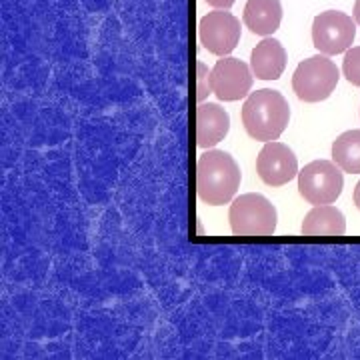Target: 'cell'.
Here are the masks:
<instances>
[{"label": "cell", "instance_id": "obj_1", "mask_svg": "<svg viewBox=\"0 0 360 360\" xmlns=\"http://www.w3.org/2000/svg\"><path fill=\"white\" fill-rule=\"evenodd\" d=\"M240 186V168L224 150H206L196 162V194L210 206L231 202Z\"/></svg>", "mask_w": 360, "mask_h": 360}, {"label": "cell", "instance_id": "obj_2", "mask_svg": "<svg viewBox=\"0 0 360 360\" xmlns=\"http://www.w3.org/2000/svg\"><path fill=\"white\" fill-rule=\"evenodd\" d=\"M290 120V106L278 90L252 92L243 106V124L255 141H276Z\"/></svg>", "mask_w": 360, "mask_h": 360}, {"label": "cell", "instance_id": "obj_3", "mask_svg": "<svg viewBox=\"0 0 360 360\" xmlns=\"http://www.w3.org/2000/svg\"><path fill=\"white\" fill-rule=\"evenodd\" d=\"M229 219L234 236H272L278 214L266 196L250 193L232 202Z\"/></svg>", "mask_w": 360, "mask_h": 360}, {"label": "cell", "instance_id": "obj_4", "mask_svg": "<svg viewBox=\"0 0 360 360\" xmlns=\"http://www.w3.org/2000/svg\"><path fill=\"white\" fill-rule=\"evenodd\" d=\"M338 78L340 75L335 63L326 54H316L296 66L292 90L304 103H321L335 92Z\"/></svg>", "mask_w": 360, "mask_h": 360}, {"label": "cell", "instance_id": "obj_5", "mask_svg": "<svg viewBox=\"0 0 360 360\" xmlns=\"http://www.w3.org/2000/svg\"><path fill=\"white\" fill-rule=\"evenodd\" d=\"M342 184V168L335 160H314L298 172V193L310 205H333Z\"/></svg>", "mask_w": 360, "mask_h": 360}, {"label": "cell", "instance_id": "obj_6", "mask_svg": "<svg viewBox=\"0 0 360 360\" xmlns=\"http://www.w3.org/2000/svg\"><path fill=\"white\" fill-rule=\"evenodd\" d=\"M356 39V20L338 11L321 13L312 22V42L326 56L347 52Z\"/></svg>", "mask_w": 360, "mask_h": 360}, {"label": "cell", "instance_id": "obj_7", "mask_svg": "<svg viewBox=\"0 0 360 360\" xmlns=\"http://www.w3.org/2000/svg\"><path fill=\"white\" fill-rule=\"evenodd\" d=\"M198 39L206 51L226 56L231 54L240 40V20L234 14L217 8L208 13L198 22Z\"/></svg>", "mask_w": 360, "mask_h": 360}, {"label": "cell", "instance_id": "obj_8", "mask_svg": "<svg viewBox=\"0 0 360 360\" xmlns=\"http://www.w3.org/2000/svg\"><path fill=\"white\" fill-rule=\"evenodd\" d=\"M252 78L255 77L250 68L243 60L224 58V56L210 72L212 92L219 96V101H224V103H234V101L245 98L252 89Z\"/></svg>", "mask_w": 360, "mask_h": 360}, {"label": "cell", "instance_id": "obj_9", "mask_svg": "<svg viewBox=\"0 0 360 360\" xmlns=\"http://www.w3.org/2000/svg\"><path fill=\"white\" fill-rule=\"evenodd\" d=\"M257 172L269 186H283L298 174V160L286 144L270 141L258 155Z\"/></svg>", "mask_w": 360, "mask_h": 360}, {"label": "cell", "instance_id": "obj_10", "mask_svg": "<svg viewBox=\"0 0 360 360\" xmlns=\"http://www.w3.org/2000/svg\"><path fill=\"white\" fill-rule=\"evenodd\" d=\"M231 130V116L214 103H200L196 108V144L198 148H212Z\"/></svg>", "mask_w": 360, "mask_h": 360}, {"label": "cell", "instance_id": "obj_11", "mask_svg": "<svg viewBox=\"0 0 360 360\" xmlns=\"http://www.w3.org/2000/svg\"><path fill=\"white\" fill-rule=\"evenodd\" d=\"M252 75L260 80H276L283 77L286 68V51L276 39H266L258 42L250 56Z\"/></svg>", "mask_w": 360, "mask_h": 360}, {"label": "cell", "instance_id": "obj_12", "mask_svg": "<svg viewBox=\"0 0 360 360\" xmlns=\"http://www.w3.org/2000/svg\"><path fill=\"white\" fill-rule=\"evenodd\" d=\"M245 25L258 37H270L283 22L281 0H248L245 6Z\"/></svg>", "mask_w": 360, "mask_h": 360}, {"label": "cell", "instance_id": "obj_13", "mask_svg": "<svg viewBox=\"0 0 360 360\" xmlns=\"http://www.w3.org/2000/svg\"><path fill=\"white\" fill-rule=\"evenodd\" d=\"M345 214L333 205H316L302 220L304 236H345Z\"/></svg>", "mask_w": 360, "mask_h": 360}, {"label": "cell", "instance_id": "obj_14", "mask_svg": "<svg viewBox=\"0 0 360 360\" xmlns=\"http://www.w3.org/2000/svg\"><path fill=\"white\" fill-rule=\"evenodd\" d=\"M333 160L342 168V172L360 174V130H347L336 139Z\"/></svg>", "mask_w": 360, "mask_h": 360}, {"label": "cell", "instance_id": "obj_15", "mask_svg": "<svg viewBox=\"0 0 360 360\" xmlns=\"http://www.w3.org/2000/svg\"><path fill=\"white\" fill-rule=\"evenodd\" d=\"M342 72L350 84L360 86V46L348 49L345 63H342Z\"/></svg>", "mask_w": 360, "mask_h": 360}, {"label": "cell", "instance_id": "obj_16", "mask_svg": "<svg viewBox=\"0 0 360 360\" xmlns=\"http://www.w3.org/2000/svg\"><path fill=\"white\" fill-rule=\"evenodd\" d=\"M196 70H198V78H196V98L198 103H205V98L212 92V82H210V72L202 63L196 65Z\"/></svg>", "mask_w": 360, "mask_h": 360}, {"label": "cell", "instance_id": "obj_17", "mask_svg": "<svg viewBox=\"0 0 360 360\" xmlns=\"http://www.w3.org/2000/svg\"><path fill=\"white\" fill-rule=\"evenodd\" d=\"M210 6H214V8H222V11H229L232 4L236 2V0H206Z\"/></svg>", "mask_w": 360, "mask_h": 360}, {"label": "cell", "instance_id": "obj_18", "mask_svg": "<svg viewBox=\"0 0 360 360\" xmlns=\"http://www.w3.org/2000/svg\"><path fill=\"white\" fill-rule=\"evenodd\" d=\"M354 205H356V208L360 210V180L359 184H356V188H354Z\"/></svg>", "mask_w": 360, "mask_h": 360}, {"label": "cell", "instance_id": "obj_19", "mask_svg": "<svg viewBox=\"0 0 360 360\" xmlns=\"http://www.w3.org/2000/svg\"><path fill=\"white\" fill-rule=\"evenodd\" d=\"M354 20L360 26V0H356V4H354Z\"/></svg>", "mask_w": 360, "mask_h": 360}]
</instances>
